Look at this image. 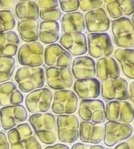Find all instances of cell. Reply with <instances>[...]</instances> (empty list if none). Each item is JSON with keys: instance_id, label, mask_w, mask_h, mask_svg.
<instances>
[{"instance_id": "30bf717a", "label": "cell", "mask_w": 134, "mask_h": 149, "mask_svg": "<svg viewBox=\"0 0 134 149\" xmlns=\"http://www.w3.org/2000/svg\"><path fill=\"white\" fill-rule=\"evenodd\" d=\"M105 113L110 122L129 124L133 121V107L126 101H111L107 104Z\"/></svg>"}, {"instance_id": "277c9868", "label": "cell", "mask_w": 134, "mask_h": 149, "mask_svg": "<svg viewBox=\"0 0 134 149\" xmlns=\"http://www.w3.org/2000/svg\"><path fill=\"white\" fill-rule=\"evenodd\" d=\"M114 42L119 47L129 49L134 47L133 24L128 17H122L111 24Z\"/></svg>"}, {"instance_id": "4dcf8cb0", "label": "cell", "mask_w": 134, "mask_h": 149, "mask_svg": "<svg viewBox=\"0 0 134 149\" xmlns=\"http://www.w3.org/2000/svg\"><path fill=\"white\" fill-rule=\"evenodd\" d=\"M16 67V60L13 56H0V83L10 79Z\"/></svg>"}, {"instance_id": "3957f363", "label": "cell", "mask_w": 134, "mask_h": 149, "mask_svg": "<svg viewBox=\"0 0 134 149\" xmlns=\"http://www.w3.org/2000/svg\"><path fill=\"white\" fill-rule=\"evenodd\" d=\"M11 149H42V146L28 123L19 124L8 132Z\"/></svg>"}, {"instance_id": "484cf974", "label": "cell", "mask_w": 134, "mask_h": 149, "mask_svg": "<svg viewBox=\"0 0 134 149\" xmlns=\"http://www.w3.org/2000/svg\"><path fill=\"white\" fill-rule=\"evenodd\" d=\"M115 56L122 65L123 73L127 77L134 79V50L133 49H117Z\"/></svg>"}, {"instance_id": "1f68e13d", "label": "cell", "mask_w": 134, "mask_h": 149, "mask_svg": "<svg viewBox=\"0 0 134 149\" xmlns=\"http://www.w3.org/2000/svg\"><path fill=\"white\" fill-rule=\"evenodd\" d=\"M16 24V19L12 11H0V33L14 29Z\"/></svg>"}, {"instance_id": "ac0fdd59", "label": "cell", "mask_w": 134, "mask_h": 149, "mask_svg": "<svg viewBox=\"0 0 134 149\" xmlns=\"http://www.w3.org/2000/svg\"><path fill=\"white\" fill-rule=\"evenodd\" d=\"M60 43L72 56H81L87 53L88 50L87 37L85 34H64Z\"/></svg>"}, {"instance_id": "9a60e30c", "label": "cell", "mask_w": 134, "mask_h": 149, "mask_svg": "<svg viewBox=\"0 0 134 149\" xmlns=\"http://www.w3.org/2000/svg\"><path fill=\"white\" fill-rule=\"evenodd\" d=\"M44 61L50 67L68 68L72 63L71 54L58 44L47 46L44 52Z\"/></svg>"}, {"instance_id": "5bb4252c", "label": "cell", "mask_w": 134, "mask_h": 149, "mask_svg": "<svg viewBox=\"0 0 134 149\" xmlns=\"http://www.w3.org/2000/svg\"><path fill=\"white\" fill-rule=\"evenodd\" d=\"M28 113L22 105L2 107L0 109V124L5 130H10L27 120Z\"/></svg>"}, {"instance_id": "7a4b0ae2", "label": "cell", "mask_w": 134, "mask_h": 149, "mask_svg": "<svg viewBox=\"0 0 134 149\" xmlns=\"http://www.w3.org/2000/svg\"><path fill=\"white\" fill-rule=\"evenodd\" d=\"M15 81L24 93L41 88L45 83L44 70L41 67H22L17 70Z\"/></svg>"}, {"instance_id": "cb8c5ba5", "label": "cell", "mask_w": 134, "mask_h": 149, "mask_svg": "<svg viewBox=\"0 0 134 149\" xmlns=\"http://www.w3.org/2000/svg\"><path fill=\"white\" fill-rule=\"evenodd\" d=\"M61 26L65 34L82 32L85 30L84 16L79 12L67 13L61 20Z\"/></svg>"}, {"instance_id": "60d3db41", "label": "cell", "mask_w": 134, "mask_h": 149, "mask_svg": "<svg viewBox=\"0 0 134 149\" xmlns=\"http://www.w3.org/2000/svg\"><path fill=\"white\" fill-rule=\"evenodd\" d=\"M44 149H70L67 145L63 144H56L53 146H49L46 147Z\"/></svg>"}, {"instance_id": "ba28073f", "label": "cell", "mask_w": 134, "mask_h": 149, "mask_svg": "<svg viewBox=\"0 0 134 149\" xmlns=\"http://www.w3.org/2000/svg\"><path fill=\"white\" fill-rule=\"evenodd\" d=\"M53 98L51 90L49 89L40 88L32 91L26 97L25 104L30 113H40L48 111Z\"/></svg>"}, {"instance_id": "52a82bcc", "label": "cell", "mask_w": 134, "mask_h": 149, "mask_svg": "<svg viewBox=\"0 0 134 149\" xmlns=\"http://www.w3.org/2000/svg\"><path fill=\"white\" fill-rule=\"evenodd\" d=\"M78 115L85 122L102 124L106 120L104 103L100 100H83L79 105Z\"/></svg>"}, {"instance_id": "d6986e66", "label": "cell", "mask_w": 134, "mask_h": 149, "mask_svg": "<svg viewBox=\"0 0 134 149\" xmlns=\"http://www.w3.org/2000/svg\"><path fill=\"white\" fill-rule=\"evenodd\" d=\"M78 137L85 143L99 144L104 137V126L101 124L83 121L79 125Z\"/></svg>"}, {"instance_id": "ffe728a7", "label": "cell", "mask_w": 134, "mask_h": 149, "mask_svg": "<svg viewBox=\"0 0 134 149\" xmlns=\"http://www.w3.org/2000/svg\"><path fill=\"white\" fill-rule=\"evenodd\" d=\"M73 89L80 99L94 100L100 95L101 84L95 78L79 79L74 83Z\"/></svg>"}, {"instance_id": "5b68a950", "label": "cell", "mask_w": 134, "mask_h": 149, "mask_svg": "<svg viewBox=\"0 0 134 149\" xmlns=\"http://www.w3.org/2000/svg\"><path fill=\"white\" fill-rule=\"evenodd\" d=\"M57 136L64 143L72 144L78 139L79 121L73 114L60 115L57 118Z\"/></svg>"}, {"instance_id": "8fae6325", "label": "cell", "mask_w": 134, "mask_h": 149, "mask_svg": "<svg viewBox=\"0 0 134 149\" xmlns=\"http://www.w3.org/2000/svg\"><path fill=\"white\" fill-rule=\"evenodd\" d=\"M78 106V97L71 90H58L53 95L52 110L58 115L73 114Z\"/></svg>"}, {"instance_id": "9c48e42d", "label": "cell", "mask_w": 134, "mask_h": 149, "mask_svg": "<svg viewBox=\"0 0 134 149\" xmlns=\"http://www.w3.org/2000/svg\"><path fill=\"white\" fill-rule=\"evenodd\" d=\"M133 133V127L130 124L108 121L104 128L103 141L108 147H113L118 142L127 140Z\"/></svg>"}, {"instance_id": "44dd1931", "label": "cell", "mask_w": 134, "mask_h": 149, "mask_svg": "<svg viewBox=\"0 0 134 149\" xmlns=\"http://www.w3.org/2000/svg\"><path fill=\"white\" fill-rule=\"evenodd\" d=\"M72 71L77 80L94 78L96 74V63L88 56H78L72 62Z\"/></svg>"}, {"instance_id": "f35d334b", "label": "cell", "mask_w": 134, "mask_h": 149, "mask_svg": "<svg viewBox=\"0 0 134 149\" xmlns=\"http://www.w3.org/2000/svg\"><path fill=\"white\" fill-rule=\"evenodd\" d=\"M0 149H10L7 136L3 132H0Z\"/></svg>"}, {"instance_id": "d590c367", "label": "cell", "mask_w": 134, "mask_h": 149, "mask_svg": "<svg viewBox=\"0 0 134 149\" xmlns=\"http://www.w3.org/2000/svg\"><path fill=\"white\" fill-rule=\"evenodd\" d=\"M38 9L40 10H51V9H54L58 8V1L56 0H48V1H42L40 0L38 1Z\"/></svg>"}, {"instance_id": "603a6c76", "label": "cell", "mask_w": 134, "mask_h": 149, "mask_svg": "<svg viewBox=\"0 0 134 149\" xmlns=\"http://www.w3.org/2000/svg\"><path fill=\"white\" fill-rule=\"evenodd\" d=\"M24 95L14 83L8 81L0 85V106L6 107L20 105Z\"/></svg>"}, {"instance_id": "2e32d148", "label": "cell", "mask_w": 134, "mask_h": 149, "mask_svg": "<svg viewBox=\"0 0 134 149\" xmlns=\"http://www.w3.org/2000/svg\"><path fill=\"white\" fill-rule=\"evenodd\" d=\"M46 77L48 86L56 90H65L73 85V78L68 68L48 67L46 71Z\"/></svg>"}, {"instance_id": "b9f144b4", "label": "cell", "mask_w": 134, "mask_h": 149, "mask_svg": "<svg viewBox=\"0 0 134 149\" xmlns=\"http://www.w3.org/2000/svg\"><path fill=\"white\" fill-rule=\"evenodd\" d=\"M133 90H134V82L133 81L131 83L130 85V89H129V91H130V94L129 95L131 96V100L132 101V102H134V93H133Z\"/></svg>"}, {"instance_id": "83f0119b", "label": "cell", "mask_w": 134, "mask_h": 149, "mask_svg": "<svg viewBox=\"0 0 134 149\" xmlns=\"http://www.w3.org/2000/svg\"><path fill=\"white\" fill-rule=\"evenodd\" d=\"M39 9L35 1H21L15 8L17 18L22 20H36L39 17Z\"/></svg>"}, {"instance_id": "4fadbf2b", "label": "cell", "mask_w": 134, "mask_h": 149, "mask_svg": "<svg viewBox=\"0 0 134 149\" xmlns=\"http://www.w3.org/2000/svg\"><path fill=\"white\" fill-rule=\"evenodd\" d=\"M101 96L108 101H124L129 98L128 83L124 78L117 77L103 81L101 86Z\"/></svg>"}, {"instance_id": "74e56055", "label": "cell", "mask_w": 134, "mask_h": 149, "mask_svg": "<svg viewBox=\"0 0 134 149\" xmlns=\"http://www.w3.org/2000/svg\"><path fill=\"white\" fill-rule=\"evenodd\" d=\"M134 138L132 136L127 142H124L116 146L113 149H134Z\"/></svg>"}, {"instance_id": "e575fe53", "label": "cell", "mask_w": 134, "mask_h": 149, "mask_svg": "<svg viewBox=\"0 0 134 149\" xmlns=\"http://www.w3.org/2000/svg\"><path fill=\"white\" fill-rule=\"evenodd\" d=\"M60 8L65 12L71 13L74 12L79 8V1L76 0L74 1H60Z\"/></svg>"}, {"instance_id": "f546056e", "label": "cell", "mask_w": 134, "mask_h": 149, "mask_svg": "<svg viewBox=\"0 0 134 149\" xmlns=\"http://www.w3.org/2000/svg\"><path fill=\"white\" fill-rule=\"evenodd\" d=\"M107 10L113 19L120 18L123 15L129 16L133 14L134 12L133 1H112L107 4Z\"/></svg>"}, {"instance_id": "4316f807", "label": "cell", "mask_w": 134, "mask_h": 149, "mask_svg": "<svg viewBox=\"0 0 134 149\" xmlns=\"http://www.w3.org/2000/svg\"><path fill=\"white\" fill-rule=\"evenodd\" d=\"M39 26V38L43 43L52 45L58 40L60 26L58 22L43 21Z\"/></svg>"}, {"instance_id": "8d00e7d4", "label": "cell", "mask_w": 134, "mask_h": 149, "mask_svg": "<svg viewBox=\"0 0 134 149\" xmlns=\"http://www.w3.org/2000/svg\"><path fill=\"white\" fill-rule=\"evenodd\" d=\"M71 149H106L101 145H87L83 143H76L72 146Z\"/></svg>"}, {"instance_id": "836d02e7", "label": "cell", "mask_w": 134, "mask_h": 149, "mask_svg": "<svg viewBox=\"0 0 134 149\" xmlns=\"http://www.w3.org/2000/svg\"><path fill=\"white\" fill-rule=\"evenodd\" d=\"M79 8L83 12H89V11L95 10L100 8L103 5V1L97 0V1H78Z\"/></svg>"}, {"instance_id": "d4e9b609", "label": "cell", "mask_w": 134, "mask_h": 149, "mask_svg": "<svg viewBox=\"0 0 134 149\" xmlns=\"http://www.w3.org/2000/svg\"><path fill=\"white\" fill-rule=\"evenodd\" d=\"M19 39L16 32L0 33V56H13L17 53Z\"/></svg>"}, {"instance_id": "ab89813d", "label": "cell", "mask_w": 134, "mask_h": 149, "mask_svg": "<svg viewBox=\"0 0 134 149\" xmlns=\"http://www.w3.org/2000/svg\"><path fill=\"white\" fill-rule=\"evenodd\" d=\"M15 1H0V11L10 10L14 7Z\"/></svg>"}, {"instance_id": "8992f818", "label": "cell", "mask_w": 134, "mask_h": 149, "mask_svg": "<svg viewBox=\"0 0 134 149\" xmlns=\"http://www.w3.org/2000/svg\"><path fill=\"white\" fill-rule=\"evenodd\" d=\"M17 61L24 67H40L44 63V47L38 42L24 44L17 52Z\"/></svg>"}, {"instance_id": "e0dca14e", "label": "cell", "mask_w": 134, "mask_h": 149, "mask_svg": "<svg viewBox=\"0 0 134 149\" xmlns=\"http://www.w3.org/2000/svg\"><path fill=\"white\" fill-rule=\"evenodd\" d=\"M84 17L85 26L90 32L103 33L107 31L110 27V19L102 8L89 11Z\"/></svg>"}, {"instance_id": "7bdbcfd3", "label": "cell", "mask_w": 134, "mask_h": 149, "mask_svg": "<svg viewBox=\"0 0 134 149\" xmlns=\"http://www.w3.org/2000/svg\"><path fill=\"white\" fill-rule=\"evenodd\" d=\"M0 129H1V124H0Z\"/></svg>"}, {"instance_id": "6da1fadb", "label": "cell", "mask_w": 134, "mask_h": 149, "mask_svg": "<svg viewBox=\"0 0 134 149\" xmlns=\"http://www.w3.org/2000/svg\"><path fill=\"white\" fill-rule=\"evenodd\" d=\"M29 122L35 133L42 143L52 144L56 141L57 125L55 116L50 113H34Z\"/></svg>"}, {"instance_id": "f1b7e54d", "label": "cell", "mask_w": 134, "mask_h": 149, "mask_svg": "<svg viewBox=\"0 0 134 149\" xmlns=\"http://www.w3.org/2000/svg\"><path fill=\"white\" fill-rule=\"evenodd\" d=\"M39 22L37 20L19 21L17 24V30L24 42H32L38 40Z\"/></svg>"}, {"instance_id": "7402d4cb", "label": "cell", "mask_w": 134, "mask_h": 149, "mask_svg": "<svg viewBox=\"0 0 134 149\" xmlns=\"http://www.w3.org/2000/svg\"><path fill=\"white\" fill-rule=\"evenodd\" d=\"M96 74L102 81L119 77L121 72L118 63L111 56L99 59L96 65Z\"/></svg>"}, {"instance_id": "7c38bea8", "label": "cell", "mask_w": 134, "mask_h": 149, "mask_svg": "<svg viewBox=\"0 0 134 149\" xmlns=\"http://www.w3.org/2000/svg\"><path fill=\"white\" fill-rule=\"evenodd\" d=\"M87 36L89 53L92 57L98 58L111 55L113 46L108 33H91Z\"/></svg>"}, {"instance_id": "d6a6232c", "label": "cell", "mask_w": 134, "mask_h": 149, "mask_svg": "<svg viewBox=\"0 0 134 149\" xmlns=\"http://www.w3.org/2000/svg\"><path fill=\"white\" fill-rule=\"evenodd\" d=\"M39 16L44 21L57 22L62 16V12L58 8L47 10H40Z\"/></svg>"}]
</instances>
